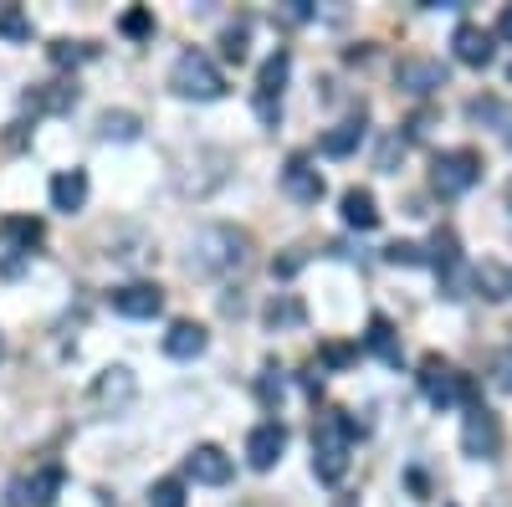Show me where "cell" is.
<instances>
[{
  "mask_svg": "<svg viewBox=\"0 0 512 507\" xmlns=\"http://www.w3.org/2000/svg\"><path fill=\"white\" fill-rule=\"evenodd\" d=\"M246 257H251V236L236 231V226H205V231H195V241H190V272H200V277L241 272Z\"/></svg>",
  "mask_w": 512,
  "mask_h": 507,
  "instance_id": "cell-1",
  "label": "cell"
},
{
  "mask_svg": "<svg viewBox=\"0 0 512 507\" xmlns=\"http://www.w3.org/2000/svg\"><path fill=\"white\" fill-rule=\"evenodd\" d=\"M354 436H359V426L349 420V410H328V415H318V426H313V472H318L323 482H344Z\"/></svg>",
  "mask_w": 512,
  "mask_h": 507,
  "instance_id": "cell-2",
  "label": "cell"
},
{
  "mask_svg": "<svg viewBox=\"0 0 512 507\" xmlns=\"http://www.w3.org/2000/svg\"><path fill=\"white\" fill-rule=\"evenodd\" d=\"M169 88L180 98H195V103H216L226 93V77L205 52H180L175 67H169Z\"/></svg>",
  "mask_w": 512,
  "mask_h": 507,
  "instance_id": "cell-3",
  "label": "cell"
},
{
  "mask_svg": "<svg viewBox=\"0 0 512 507\" xmlns=\"http://www.w3.org/2000/svg\"><path fill=\"white\" fill-rule=\"evenodd\" d=\"M477 180H482V159H477L472 149H451V154H441V159H436V169H431V185H436V195H441V200L466 195Z\"/></svg>",
  "mask_w": 512,
  "mask_h": 507,
  "instance_id": "cell-4",
  "label": "cell"
},
{
  "mask_svg": "<svg viewBox=\"0 0 512 507\" xmlns=\"http://www.w3.org/2000/svg\"><path fill=\"white\" fill-rule=\"evenodd\" d=\"M420 390H425V400H431V405H456V400H472V379L456 374L446 359L425 354L420 359Z\"/></svg>",
  "mask_w": 512,
  "mask_h": 507,
  "instance_id": "cell-5",
  "label": "cell"
},
{
  "mask_svg": "<svg viewBox=\"0 0 512 507\" xmlns=\"http://www.w3.org/2000/svg\"><path fill=\"white\" fill-rule=\"evenodd\" d=\"M287 72H292V57L287 52H272L267 62H262V72H256V118L262 123H277V113H282V88H287Z\"/></svg>",
  "mask_w": 512,
  "mask_h": 507,
  "instance_id": "cell-6",
  "label": "cell"
},
{
  "mask_svg": "<svg viewBox=\"0 0 512 507\" xmlns=\"http://www.w3.org/2000/svg\"><path fill=\"white\" fill-rule=\"evenodd\" d=\"M461 451L477 456V461H492L502 451V426H497V415L487 405L466 410V420H461Z\"/></svg>",
  "mask_w": 512,
  "mask_h": 507,
  "instance_id": "cell-7",
  "label": "cell"
},
{
  "mask_svg": "<svg viewBox=\"0 0 512 507\" xmlns=\"http://www.w3.org/2000/svg\"><path fill=\"white\" fill-rule=\"evenodd\" d=\"M395 82H400L410 98H431L436 88H446V67H441L436 57H400Z\"/></svg>",
  "mask_w": 512,
  "mask_h": 507,
  "instance_id": "cell-8",
  "label": "cell"
},
{
  "mask_svg": "<svg viewBox=\"0 0 512 507\" xmlns=\"http://www.w3.org/2000/svg\"><path fill=\"white\" fill-rule=\"evenodd\" d=\"M134 395H139V385H134V374H128L123 364L103 369V374H98V385H93V405H98L103 415L128 410V405H134Z\"/></svg>",
  "mask_w": 512,
  "mask_h": 507,
  "instance_id": "cell-9",
  "label": "cell"
},
{
  "mask_svg": "<svg viewBox=\"0 0 512 507\" xmlns=\"http://www.w3.org/2000/svg\"><path fill=\"white\" fill-rule=\"evenodd\" d=\"M282 451H287V426H282V420H267V426H256L246 436V461L256 472H272L282 461Z\"/></svg>",
  "mask_w": 512,
  "mask_h": 507,
  "instance_id": "cell-10",
  "label": "cell"
},
{
  "mask_svg": "<svg viewBox=\"0 0 512 507\" xmlns=\"http://www.w3.org/2000/svg\"><path fill=\"white\" fill-rule=\"evenodd\" d=\"M113 313H123V318H159V313H164V292H159L154 282L113 287Z\"/></svg>",
  "mask_w": 512,
  "mask_h": 507,
  "instance_id": "cell-11",
  "label": "cell"
},
{
  "mask_svg": "<svg viewBox=\"0 0 512 507\" xmlns=\"http://www.w3.org/2000/svg\"><path fill=\"white\" fill-rule=\"evenodd\" d=\"M185 477H195V482H205V487H221V482H231V456L221 451V446H195L190 456H185Z\"/></svg>",
  "mask_w": 512,
  "mask_h": 507,
  "instance_id": "cell-12",
  "label": "cell"
},
{
  "mask_svg": "<svg viewBox=\"0 0 512 507\" xmlns=\"http://www.w3.org/2000/svg\"><path fill=\"white\" fill-rule=\"evenodd\" d=\"M282 185H287L292 200H303V205H318V200H323V175L308 164V154H292V159H287Z\"/></svg>",
  "mask_w": 512,
  "mask_h": 507,
  "instance_id": "cell-13",
  "label": "cell"
},
{
  "mask_svg": "<svg viewBox=\"0 0 512 507\" xmlns=\"http://www.w3.org/2000/svg\"><path fill=\"white\" fill-rule=\"evenodd\" d=\"M451 52H456V62H466V67H487V62H492V31L461 21V26L451 31Z\"/></svg>",
  "mask_w": 512,
  "mask_h": 507,
  "instance_id": "cell-14",
  "label": "cell"
},
{
  "mask_svg": "<svg viewBox=\"0 0 512 507\" xmlns=\"http://www.w3.org/2000/svg\"><path fill=\"white\" fill-rule=\"evenodd\" d=\"M57 492H62V467H41L26 482H16V502H26V507H52Z\"/></svg>",
  "mask_w": 512,
  "mask_h": 507,
  "instance_id": "cell-15",
  "label": "cell"
},
{
  "mask_svg": "<svg viewBox=\"0 0 512 507\" xmlns=\"http://www.w3.org/2000/svg\"><path fill=\"white\" fill-rule=\"evenodd\" d=\"M164 354H169V359H195V354H205V328L190 323V318L169 323V333H164Z\"/></svg>",
  "mask_w": 512,
  "mask_h": 507,
  "instance_id": "cell-16",
  "label": "cell"
},
{
  "mask_svg": "<svg viewBox=\"0 0 512 507\" xmlns=\"http://www.w3.org/2000/svg\"><path fill=\"white\" fill-rule=\"evenodd\" d=\"M88 205V175H82V169H62V175L52 180V210H82Z\"/></svg>",
  "mask_w": 512,
  "mask_h": 507,
  "instance_id": "cell-17",
  "label": "cell"
},
{
  "mask_svg": "<svg viewBox=\"0 0 512 507\" xmlns=\"http://www.w3.org/2000/svg\"><path fill=\"white\" fill-rule=\"evenodd\" d=\"M359 139H364V113H354L349 123H338V129H328L323 134V154H333V159H344V154H354L359 149Z\"/></svg>",
  "mask_w": 512,
  "mask_h": 507,
  "instance_id": "cell-18",
  "label": "cell"
},
{
  "mask_svg": "<svg viewBox=\"0 0 512 507\" xmlns=\"http://www.w3.org/2000/svg\"><path fill=\"white\" fill-rule=\"evenodd\" d=\"M344 221L359 226V231H374L379 226V210H374V195L369 190H344Z\"/></svg>",
  "mask_w": 512,
  "mask_h": 507,
  "instance_id": "cell-19",
  "label": "cell"
},
{
  "mask_svg": "<svg viewBox=\"0 0 512 507\" xmlns=\"http://www.w3.org/2000/svg\"><path fill=\"white\" fill-rule=\"evenodd\" d=\"M364 344L384 359V364H400V344H395V328H390V318H369V333H364Z\"/></svg>",
  "mask_w": 512,
  "mask_h": 507,
  "instance_id": "cell-20",
  "label": "cell"
},
{
  "mask_svg": "<svg viewBox=\"0 0 512 507\" xmlns=\"http://www.w3.org/2000/svg\"><path fill=\"white\" fill-rule=\"evenodd\" d=\"M477 287H487V298H507V292H512V272H502L497 262H482L477 267Z\"/></svg>",
  "mask_w": 512,
  "mask_h": 507,
  "instance_id": "cell-21",
  "label": "cell"
},
{
  "mask_svg": "<svg viewBox=\"0 0 512 507\" xmlns=\"http://www.w3.org/2000/svg\"><path fill=\"white\" fill-rule=\"evenodd\" d=\"M149 507H185V482L180 477H164L149 487Z\"/></svg>",
  "mask_w": 512,
  "mask_h": 507,
  "instance_id": "cell-22",
  "label": "cell"
},
{
  "mask_svg": "<svg viewBox=\"0 0 512 507\" xmlns=\"http://www.w3.org/2000/svg\"><path fill=\"white\" fill-rule=\"evenodd\" d=\"M98 129H103V139H134L139 134V118L134 113H103Z\"/></svg>",
  "mask_w": 512,
  "mask_h": 507,
  "instance_id": "cell-23",
  "label": "cell"
},
{
  "mask_svg": "<svg viewBox=\"0 0 512 507\" xmlns=\"http://www.w3.org/2000/svg\"><path fill=\"white\" fill-rule=\"evenodd\" d=\"M88 57H93V47H82V41H52V62L57 67H77Z\"/></svg>",
  "mask_w": 512,
  "mask_h": 507,
  "instance_id": "cell-24",
  "label": "cell"
},
{
  "mask_svg": "<svg viewBox=\"0 0 512 507\" xmlns=\"http://www.w3.org/2000/svg\"><path fill=\"white\" fill-rule=\"evenodd\" d=\"M267 323H272V328H292V323H303V308H297L292 298H272Z\"/></svg>",
  "mask_w": 512,
  "mask_h": 507,
  "instance_id": "cell-25",
  "label": "cell"
},
{
  "mask_svg": "<svg viewBox=\"0 0 512 507\" xmlns=\"http://www.w3.org/2000/svg\"><path fill=\"white\" fill-rule=\"evenodd\" d=\"M221 57L226 62H246V26H226L221 31Z\"/></svg>",
  "mask_w": 512,
  "mask_h": 507,
  "instance_id": "cell-26",
  "label": "cell"
},
{
  "mask_svg": "<svg viewBox=\"0 0 512 507\" xmlns=\"http://www.w3.org/2000/svg\"><path fill=\"white\" fill-rule=\"evenodd\" d=\"M123 36H134V41H144V36H154V16L144 11V6H134L123 16Z\"/></svg>",
  "mask_w": 512,
  "mask_h": 507,
  "instance_id": "cell-27",
  "label": "cell"
},
{
  "mask_svg": "<svg viewBox=\"0 0 512 507\" xmlns=\"http://www.w3.org/2000/svg\"><path fill=\"white\" fill-rule=\"evenodd\" d=\"M6 236H11L16 246H36V241H41V221H26V216H16V221H6Z\"/></svg>",
  "mask_w": 512,
  "mask_h": 507,
  "instance_id": "cell-28",
  "label": "cell"
},
{
  "mask_svg": "<svg viewBox=\"0 0 512 507\" xmlns=\"http://www.w3.org/2000/svg\"><path fill=\"white\" fill-rule=\"evenodd\" d=\"M0 36H11V41H26L31 36V21L21 11H0Z\"/></svg>",
  "mask_w": 512,
  "mask_h": 507,
  "instance_id": "cell-29",
  "label": "cell"
},
{
  "mask_svg": "<svg viewBox=\"0 0 512 507\" xmlns=\"http://www.w3.org/2000/svg\"><path fill=\"white\" fill-rule=\"evenodd\" d=\"M384 257H390V262H405V267H415V262H420V246H410V241H395L390 251H384Z\"/></svg>",
  "mask_w": 512,
  "mask_h": 507,
  "instance_id": "cell-30",
  "label": "cell"
},
{
  "mask_svg": "<svg viewBox=\"0 0 512 507\" xmlns=\"http://www.w3.org/2000/svg\"><path fill=\"white\" fill-rule=\"evenodd\" d=\"M323 359H328V364H349V359H354V349H349V344H328V349H323Z\"/></svg>",
  "mask_w": 512,
  "mask_h": 507,
  "instance_id": "cell-31",
  "label": "cell"
},
{
  "mask_svg": "<svg viewBox=\"0 0 512 507\" xmlns=\"http://www.w3.org/2000/svg\"><path fill=\"white\" fill-rule=\"evenodd\" d=\"M492 36H502V41H512V6H502V16H497V26H492Z\"/></svg>",
  "mask_w": 512,
  "mask_h": 507,
  "instance_id": "cell-32",
  "label": "cell"
},
{
  "mask_svg": "<svg viewBox=\"0 0 512 507\" xmlns=\"http://www.w3.org/2000/svg\"><path fill=\"white\" fill-rule=\"evenodd\" d=\"M333 507H359L354 497H333Z\"/></svg>",
  "mask_w": 512,
  "mask_h": 507,
  "instance_id": "cell-33",
  "label": "cell"
},
{
  "mask_svg": "<svg viewBox=\"0 0 512 507\" xmlns=\"http://www.w3.org/2000/svg\"><path fill=\"white\" fill-rule=\"evenodd\" d=\"M507 205H512V185H507Z\"/></svg>",
  "mask_w": 512,
  "mask_h": 507,
  "instance_id": "cell-34",
  "label": "cell"
}]
</instances>
